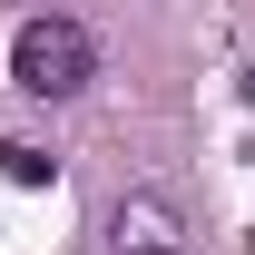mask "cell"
Segmentation results:
<instances>
[{"mask_svg":"<svg viewBox=\"0 0 255 255\" xmlns=\"http://www.w3.org/2000/svg\"><path fill=\"white\" fill-rule=\"evenodd\" d=\"M108 255H187V216L167 187H128L108 206Z\"/></svg>","mask_w":255,"mask_h":255,"instance_id":"obj_2","label":"cell"},{"mask_svg":"<svg viewBox=\"0 0 255 255\" xmlns=\"http://www.w3.org/2000/svg\"><path fill=\"white\" fill-rule=\"evenodd\" d=\"M0 177H10V187H49V177H59V157H49L39 137H0Z\"/></svg>","mask_w":255,"mask_h":255,"instance_id":"obj_3","label":"cell"},{"mask_svg":"<svg viewBox=\"0 0 255 255\" xmlns=\"http://www.w3.org/2000/svg\"><path fill=\"white\" fill-rule=\"evenodd\" d=\"M10 79L30 98H79L98 79V39L89 20H69V10H49V20H20L10 30Z\"/></svg>","mask_w":255,"mask_h":255,"instance_id":"obj_1","label":"cell"}]
</instances>
